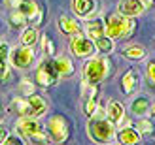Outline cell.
Returning a JSON list of instances; mask_svg holds the SVG:
<instances>
[{
	"mask_svg": "<svg viewBox=\"0 0 155 145\" xmlns=\"http://www.w3.org/2000/svg\"><path fill=\"white\" fill-rule=\"evenodd\" d=\"M110 58L108 55H93L89 57V60L83 64V72L81 77L83 83H89V85H100L110 74Z\"/></svg>",
	"mask_w": 155,
	"mask_h": 145,
	"instance_id": "6da1fadb",
	"label": "cell"
},
{
	"mask_svg": "<svg viewBox=\"0 0 155 145\" xmlns=\"http://www.w3.org/2000/svg\"><path fill=\"white\" fill-rule=\"evenodd\" d=\"M10 109L15 111L19 117H42L48 111V102L44 100V96L40 94H28L25 98H13L10 104Z\"/></svg>",
	"mask_w": 155,
	"mask_h": 145,
	"instance_id": "7a4b0ae2",
	"label": "cell"
},
{
	"mask_svg": "<svg viewBox=\"0 0 155 145\" xmlns=\"http://www.w3.org/2000/svg\"><path fill=\"white\" fill-rule=\"evenodd\" d=\"M87 136L95 143H108L115 138V123H112L106 115L97 117L93 115L87 121Z\"/></svg>",
	"mask_w": 155,
	"mask_h": 145,
	"instance_id": "3957f363",
	"label": "cell"
},
{
	"mask_svg": "<svg viewBox=\"0 0 155 145\" xmlns=\"http://www.w3.org/2000/svg\"><path fill=\"white\" fill-rule=\"evenodd\" d=\"M104 23H106V34L114 42L115 40H127L134 32V19L125 17L121 13H114L110 17H106Z\"/></svg>",
	"mask_w": 155,
	"mask_h": 145,
	"instance_id": "277c9868",
	"label": "cell"
},
{
	"mask_svg": "<svg viewBox=\"0 0 155 145\" xmlns=\"http://www.w3.org/2000/svg\"><path fill=\"white\" fill-rule=\"evenodd\" d=\"M15 132L23 136V140H28L32 143H45L51 141L48 132H44L40 121L36 117H19L15 123Z\"/></svg>",
	"mask_w": 155,
	"mask_h": 145,
	"instance_id": "5b68a950",
	"label": "cell"
},
{
	"mask_svg": "<svg viewBox=\"0 0 155 145\" xmlns=\"http://www.w3.org/2000/svg\"><path fill=\"white\" fill-rule=\"evenodd\" d=\"M68 49H70V53L74 57H78V58H89V57H93L97 53V45H95V42H93L89 36L78 32V34L70 36Z\"/></svg>",
	"mask_w": 155,
	"mask_h": 145,
	"instance_id": "8992f818",
	"label": "cell"
},
{
	"mask_svg": "<svg viewBox=\"0 0 155 145\" xmlns=\"http://www.w3.org/2000/svg\"><path fill=\"white\" fill-rule=\"evenodd\" d=\"M61 75L57 74L55 66H53V60H48L44 58L38 62L36 70H34V83L40 85L42 89H48V87H53L55 83L59 81Z\"/></svg>",
	"mask_w": 155,
	"mask_h": 145,
	"instance_id": "52a82bcc",
	"label": "cell"
},
{
	"mask_svg": "<svg viewBox=\"0 0 155 145\" xmlns=\"http://www.w3.org/2000/svg\"><path fill=\"white\" fill-rule=\"evenodd\" d=\"M45 128H48V136L53 143H63L70 136V125L63 115H51L45 123Z\"/></svg>",
	"mask_w": 155,
	"mask_h": 145,
	"instance_id": "ba28073f",
	"label": "cell"
},
{
	"mask_svg": "<svg viewBox=\"0 0 155 145\" xmlns=\"http://www.w3.org/2000/svg\"><path fill=\"white\" fill-rule=\"evenodd\" d=\"M36 60V53L34 47L28 45H21V47H13L10 51V64L17 70H27L32 66V62Z\"/></svg>",
	"mask_w": 155,
	"mask_h": 145,
	"instance_id": "9c48e42d",
	"label": "cell"
},
{
	"mask_svg": "<svg viewBox=\"0 0 155 145\" xmlns=\"http://www.w3.org/2000/svg\"><path fill=\"white\" fill-rule=\"evenodd\" d=\"M72 11L78 19L89 21L98 11V0H72Z\"/></svg>",
	"mask_w": 155,
	"mask_h": 145,
	"instance_id": "30bf717a",
	"label": "cell"
},
{
	"mask_svg": "<svg viewBox=\"0 0 155 145\" xmlns=\"http://www.w3.org/2000/svg\"><path fill=\"white\" fill-rule=\"evenodd\" d=\"M138 87H140V72L136 70V68H130V70H127L125 74H123V77L119 79V89L123 94H134Z\"/></svg>",
	"mask_w": 155,
	"mask_h": 145,
	"instance_id": "8fae6325",
	"label": "cell"
},
{
	"mask_svg": "<svg viewBox=\"0 0 155 145\" xmlns=\"http://www.w3.org/2000/svg\"><path fill=\"white\" fill-rule=\"evenodd\" d=\"M146 11V4L142 0H119L117 2V13L125 15V17H138Z\"/></svg>",
	"mask_w": 155,
	"mask_h": 145,
	"instance_id": "7c38bea8",
	"label": "cell"
},
{
	"mask_svg": "<svg viewBox=\"0 0 155 145\" xmlns=\"http://www.w3.org/2000/svg\"><path fill=\"white\" fill-rule=\"evenodd\" d=\"M53 66H55L57 74L61 75V77H70V75H74L76 72V66H74V60L68 57V55H57L55 58H53Z\"/></svg>",
	"mask_w": 155,
	"mask_h": 145,
	"instance_id": "4fadbf2b",
	"label": "cell"
},
{
	"mask_svg": "<svg viewBox=\"0 0 155 145\" xmlns=\"http://www.w3.org/2000/svg\"><path fill=\"white\" fill-rule=\"evenodd\" d=\"M115 138H117L119 143H125V145H134V143H140L142 140V134L133 126H125V128H119V132H115Z\"/></svg>",
	"mask_w": 155,
	"mask_h": 145,
	"instance_id": "5bb4252c",
	"label": "cell"
},
{
	"mask_svg": "<svg viewBox=\"0 0 155 145\" xmlns=\"http://www.w3.org/2000/svg\"><path fill=\"white\" fill-rule=\"evenodd\" d=\"M57 27L64 36H72V34L81 32V27H80V23H78V19L66 17V15H61L57 19Z\"/></svg>",
	"mask_w": 155,
	"mask_h": 145,
	"instance_id": "9a60e30c",
	"label": "cell"
},
{
	"mask_svg": "<svg viewBox=\"0 0 155 145\" xmlns=\"http://www.w3.org/2000/svg\"><path fill=\"white\" fill-rule=\"evenodd\" d=\"M150 108H151V102H150V98L146 94H138V96L133 98V102H130V111H133L136 117L148 115Z\"/></svg>",
	"mask_w": 155,
	"mask_h": 145,
	"instance_id": "2e32d148",
	"label": "cell"
},
{
	"mask_svg": "<svg viewBox=\"0 0 155 145\" xmlns=\"http://www.w3.org/2000/svg\"><path fill=\"white\" fill-rule=\"evenodd\" d=\"M102 34H106V23H104V19H100V17L89 19V23L85 25V36H89L91 40H97V38L102 36Z\"/></svg>",
	"mask_w": 155,
	"mask_h": 145,
	"instance_id": "e0dca14e",
	"label": "cell"
},
{
	"mask_svg": "<svg viewBox=\"0 0 155 145\" xmlns=\"http://www.w3.org/2000/svg\"><path fill=\"white\" fill-rule=\"evenodd\" d=\"M106 117L112 121V123L119 125L123 119H125V106L117 100H110L108 102V108H106Z\"/></svg>",
	"mask_w": 155,
	"mask_h": 145,
	"instance_id": "ac0fdd59",
	"label": "cell"
},
{
	"mask_svg": "<svg viewBox=\"0 0 155 145\" xmlns=\"http://www.w3.org/2000/svg\"><path fill=\"white\" fill-rule=\"evenodd\" d=\"M21 45H28V47H34V45L40 42V32H38L36 27H25L21 30Z\"/></svg>",
	"mask_w": 155,
	"mask_h": 145,
	"instance_id": "d6986e66",
	"label": "cell"
},
{
	"mask_svg": "<svg viewBox=\"0 0 155 145\" xmlns=\"http://www.w3.org/2000/svg\"><path fill=\"white\" fill-rule=\"evenodd\" d=\"M121 55H123V58H127V60H144L146 58V49L142 47V45H138V43H134V45H129V47H125L121 51Z\"/></svg>",
	"mask_w": 155,
	"mask_h": 145,
	"instance_id": "ffe728a7",
	"label": "cell"
},
{
	"mask_svg": "<svg viewBox=\"0 0 155 145\" xmlns=\"http://www.w3.org/2000/svg\"><path fill=\"white\" fill-rule=\"evenodd\" d=\"M95 42V45H97V51L98 53H102V55H110V53L114 51V40L108 34H102V36H98L97 40H93Z\"/></svg>",
	"mask_w": 155,
	"mask_h": 145,
	"instance_id": "44dd1931",
	"label": "cell"
},
{
	"mask_svg": "<svg viewBox=\"0 0 155 145\" xmlns=\"http://www.w3.org/2000/svg\"><path fill=\"white\" fill-rule=\"evenodd\" d=\"M8 23H10V28H12V30H23V28L27 27L28 19H27L19 10H13V11L10 13V17H8Z\"/></svg>",
	"mask_w": 155,
	"mask_h": 145,
	"instance_id": "7402d4cb",
	"label": "cell"
},
{
	"mask_svg": "<svg viewBox=\"0 0 155 145\" xmlns=\"http://www.w3.org/2000/svg\"><path fill=\"white\" fill-rule=\"evenodd\" d=\"M17 10H19V11H21L23 15H25V17H27L28 21H30V19H32L38 11H40V8H38V4L34 2V0H23L21 6L17 8Z\"/></svg>",
	"mask_w": 155,
	"mask_h": 145,
	"instance_id": "603a6c76",
	"label": "cell"
},
{
	"mask_svg": "<svg viewBox=\"0 0 155 145\" xmlns=\"http://www.w3.org/2000/svg\"><path fill=\"white\" fill-rule=\"evenodd\" d=\"M136 128L142 136H151L155 132V126H153V121L146 119V117H138V123H136Z\"/></svg>",
	"mask_w": 155,
	"mask_h": 145,
	"instance_id": "cb8c5ba5",
	"label": "cell"
},
{
	"mask_svg": "<svg viewBox=\"0 0 155 145\" xmlns=\"http://www.w3.org/2000/svg\"><path fill=\"white\" fill-rule=\"evenodd\" d=\"M40 42H42V49H44V53L48 57H53L55 55V45H53V42H51V38L45 34V36H40Z\"/></svg>",
	"mask_w": 155,
	"mask_h": 145,
	"instance_id": "d4e9b609",
	"label": "cell"
},
{
	"mask_svg": "<svg viewBox=\"0 0 155 145\" xmlns=\"http://www.w3.org/2000/svg\"><path fill=\"white\" fill-rule=\"evenodd\" d=\"M97 98H85L83 100V113L87 117H93L95 115V111H97Z\"/></svg>",
	"mask_w": 155,
	"mask_h": 145,
	"instance_id": "484cf974",
	"label": "cell"
},
{
	"mask_svg": "<svg viewBox=\"0 0 155 145\" xmlns=\"http://www.w3.org/2000/svg\"><path fill=\"white\" fill-rule=\"evenodd\" d=\"M97 94H98V85H89V83H83V87H81L83 100H85V98H97Z\"/></svg>",
	"mask_w": 155,
	"mask_h": 145,
	"instance_id": "4316f807",
	"label": "cell"
},
{
	"mask_svg": "<svg viewBox=\"0 0 155 145\" xmlns=\"http://www.w3.org/2000/svg\"><path fill=\"white\" fill-rule=\"evenodd\" d=\"M19 93H21V96L32 94V93H34V83L30 81V79H23V81L19 83Z\"/></svg>",
	"mask_w": 155,
	"mask_h": 145,
	"instance_id": "83f0119b",
	"label": "cell"
},
{
	"mask_svg": "<svg viewBox=\"0 0 155 145\" xmlns=\"http://www.w3.org/2000/svg\"><path fill=\"white\" fill-rule=\"evenodd\" d=\"M17 143H25V140H23L21 134H8L6 140H4V145H17Z\"/></svg>",
	"mask_w": 155,
	"mask_h": 145,
	"instance_id": "f1b7e54d",
	"label": "cell"
},
{
	"mask_svg": "<svg viewBox=\"0 0 155 145\" xmlns=\"http://www.w3.org/2000/svg\"><path fill=\"white\" fill-rule=\"evenodd\" d=\"M10 51H12V47L6 42L0 43V62H10Z\"/></svg>",
	"mask_w": 155,
	"mask_h": 145,
	"instance_id": "f546056e",
	"label": "cell"
},
{
	"mask_svg": "<svg viewBox=\"0 0 155 145\" xmlns=\"http://www.w3.org/2000/svg\"><path fill=\"white\" fill-rule=\"evenodd\" d=\"M10 75H12V72H10V66H8V62H0V81L6 83L8 79H10Z\"/></svg>",
	"mask_w": 155,
	"mask_h": 145,
	"instance_id": "4dcf8cb0",
	"label": "cell"
},
{
	"mask_svg": "<svg viewBox=\"0 0 155 145\" xmlns=\"http://www.w3.org/2000/svg\"><path fill=\"white\" fill-rule=\"evenodd\" d=\"M146 74H148V79L155 85V60H150L146 64Z\"/></svg>",
	"mask_w": 155,
	"mask_h": 145,
	"instance_id": "1f68e13d",
	"label": "cell"
},
{
	"mask_svg": "<svg viewBox=\"0 0 155 145\" xmlns=\"http://www.w3.org/2000/svg\"><path fill=\"white\" fill-rule=\"evenodd\" d=\"M4 2H6V6H8V8H12V10H17V8L21 6L23 0H4Z\"/></svg>",
	"mask_w": 155,
	"mask_h": 145,
	"instance_id": "d6a6232c",
	"label": "cell"
},
{
	"mask_svg": "<svg viewBox=\"0 0 155 145\" xmlns=\"http://www.w3.org/2000/svg\"><path fill=\"white\" fill-rule=\"evenodd\" d=\"M8 134H10V132H8V128H6L2 123H0V143H4V140H6Z\"/></svg>",
	"mask_w": 155,
	"mask_h": 145,
	"instance_id": "836d02e7",
	"label": "cell"
},
{
	"mask_svg": "<svg viewBox=\"0 0 155 145\" xmlns=\"http://www.w3.org/2000/svg\"><path fill=\"white\" fill-rule=\"evenodd\" d=\"M150 115H151V117L155 119V102L151 104V108H150Z\"/></svg>",
	"mask_w": 155,
	"mask_h": 145,
	"instance_id": "e575fe53",
	"label": "cell"
},
{
	"mask_svg": "<svg viewBox=\"0 0 155 145\" xmlns=\"http://www.w3.org/2000/svg\"><path fill=\"white\" fill-rule=\"evenodd\" d=\"M142 2L146 4V8H148V6H151V4L155 6V0H142Z\"/></svg>",
	"mask_w": 155,
	"mask_h": 145,
	"instance_id": "d590c367",
	"label": "cell"
},
{
	"mask_svg": "<svg viewBox=\"0 0 155 145\" xmlns=\"http://www.w3.org/2000/svg\"><path fill=\"white\" fill-rule=\"evenodd\" d=\"M0 113H2V108H0Z\"/></svg>",
	"mask_w": 155,
	"mask_h": 145,
	"instance_id": "8d00e7d4",
	"label": "cell"
}]
</instances>
